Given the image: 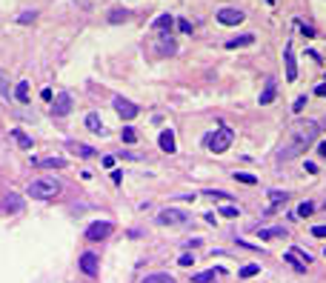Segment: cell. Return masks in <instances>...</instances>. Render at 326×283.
<instances>
[{
  "instance_id": "1",
  "label": "cell",
  "mask_w": 326,
  "mask_h": 283,
  "mask_svg": "<svg viewBox=\"0 0 326 283\" xmlns=\"http://www.w3.org/2000/svg\"><path fill=\"white\" fill-rule=\"evenodd\" d=\"M318 132H320L318 120H297V123L292 126V132H289V138H286V143L281 146V152H278V160H292V158H297V155H304L306 149L315 143Z\"/></svg>"
},
{
  "instance_id": "2",
  "label": "cell",
  "mask_w": 326,
  "mask_h": 283,
  "mask_svg": "<svg viewBox=\"0 0 326 283\" xmlns=\"http://www.w3.org/2000/svg\"><path fill=\"white\" fill-rule=\"evenodd\" d=\"M58 192H60V181H55V177H37L26 186V195H32L35 200H49Z\"/></svg>"
},
{
  "instance_id": "3",
  "label": "cell",
  "mask_w": 326,
  "mask_h": 283,
  "mask_svg": "<svg viewBox=\"0 0 326 283\" xmlns=\"http://www.w3.org/2000/svg\"><path fill=\"white\" fill-rule=\"evenodd\" d=\"M232 140H235V129L232 126H220L217 132H212L209 138H206V146H209V152L220 155L232 146Z\"/></svg>"
},
{
  "instance_id": "4",
  "label": "cell",
  "mask_w": 326,
  "mask_h": 283,
  "mask_svg": "<svg viewBox=\"0 0 326 283\" xmlns=\"http://www.w3.org/2000/svg\"><path fill=\"white\" fill-rule=\"evenodd\" d=\"M115 232V226L109 223V220H94L92 226L86 229V240H92V243H97V240H106L109 235Z\"/></svg>"
},
{
  "instance_id": "5",
  "label": "cell",
  "mask_w": 326,
  "mask_h": 283,
  "mask_svg": "<svg viewBox=\"0 0 326 283\" xmlns=\"http://www.w3.org/2000/svg\"><path fill=\"white\" fill-rule=\"evenodd\" d=\"M112 106H115V112L120 117H123V120H135V117H138V106H135V103L132 100H126V97H115V100H112Z\"/></svg>"
},
{
  "instance_id": "6",
  "label": "cell",
  "mask_w": 326,
  "mask_h": 283,
  "mask_svg": "<svg viewBox=\"0 0 326 283\" xmlns=\"http://www.w3.org/2000/svg\"><path fill=\"white\" fill-rule=\"evenodd\" d=\"M69 112H72V94L60 92L58 97H55V103H52V115H55V117H66Z\"/></svg>"
},
{
  "instance_id": "7",
  "label": "cell",
  "mask_w": 326,
  "mask_h": 283,
  "mask_svg": "<svg viewBox=\"0 0 326 283\" xmlns=\"http://www.w3.org/2000/svg\"><path fill=\"white\" fill-rule=\"evenodd\" d=\"M158 223L160 226H183L186 223V215L181 209H163L158 215Z\"/></svg>"
},
{
  "instance_id": "8",
  "label": "cell",
  "mask_w": 326,
  "mask_h": 283,
  "mask_svg": "<svg viewBox=\"0 0 326 283\" xmlns=\"http://www.w3.org/2000/svg\"><path fill=\"white\" fill-rule=\"evenodd\" d=\"M0 206H3V212H9V215H20L23 212V197L17 195V192H6L3 200H0Z\"/></svg>"
},
{
  "instance_id": "9",
  "label": "cell",
  "mask_w": 326,
  "mask_h": 283,
  "mask_svg": "<svg viewBox=\"0 0 326 283\" xmlns=\"http://www.w3.org/2000/svg\"><path fill=\"white\" fill-rule=\"evenodd\" d=\"M243 12H238V9H220L217 12V23H223V26H238V23H243Z\"/></svg>"
},
{
  "instance_id": "10",
  "label": "cell",
  "mask_w": 326,
  "mask_h": 283,
  "mask_svg": "<svg viewBox=\"0 0 326 283\" xmlns=\"http://www.w3.org/2000/svg\"><path fill=\"white\" fill-rule=\"evenodd\" d=\"M283 63H286V80H297V63L292 43H286V49H283Z\"/></svg>"
},
{
  "instance_id": "11",
  "label": "cell",
  "mask_w": 326,
  "mask_h": 283,
  "mask_svg": "<svg viewBox=\"0 0 326 283\" xmlns=\"http://www.w3.org/2000/svg\"><path fill=\"white\" fill-rule=\"evenodd\" d=\"M275 92H278L275 78H266V83H263V92H261V97H258V103H261V106H269V103L275 100Z\"/></svg>"
},
{
  "instance_id": "12",
  "label": "cell",
  "mask_w": 326,
  "mask_h": 283,
  "mask_svg": "<svg viewBox=\"0 0 326 283\" xmlns=\"http://www.w3.org/2000/svg\"><path fill=\"white\" fill-rule=\"evenodd\" d=\"M80 272H83V275H89V277L97 275V258H94L92 252L80 254Z\"/></svg>"
},
{
  "instance_id": "13",
  "label": "cell",
  "mask_w": 326,
  "mask_h": 283,
  "mask_svg": "<svg viewBox=\"0 0 326 283\" xmlns=\"http://www.w3.org/2000/svg\"><path fill=\"white\" fill-rule=\"evenodd\" d=\"M158 143H160V149H163V152L166 155H172V152H178V146H174V135L172 132H160V138H158Z\"/></svg>"
},
{
  "instance_id": "14",
  "label": "cell",
  "mask_w": 326,
  "mask_h": 283,
  "mask_svg": "<svg viewBox=\"0 0 326 283\" xmlns=\"http://www.w3.org/2000/svg\"><path fill=\"white\" fill-rule=\"evenodd\" d=\"M86 129L89 132H94V135H103V120H101V115H97V112H89L86 115Z\"/></svg>"
},
{
  "instance_id": "15",
  "label": "cell",
  "mask_w": 326,
  "mask_h": 283,
  "mask_svg": "<svg viewBox=\"0 0 326 283\" xmlns=\"http://www.w3.org/2000/svg\"><path fill=\"white\" fill-rule=\"evenodd\" d=\"M35 166L40 169H66V160L63 158H40V160H32Z\"/></svg>"
},
{
  "instance_id": "16",
  "label": "cell",
  "mask_w": 326,
  "mask_h": 283,
  "mask_svg": "<svg viewBox=\"0 0 326 283\" xmlns=\"http://www.w3.org/2000/svg\"><path fill=\"white\" fill-rule=\"evenodd\" d=\"M252 43H255V35H240L226 40V49H243V46H252Z\"/></svg>"
},
{
  "instance_id": "17",
  "label": "cell",
  "mask_w": 326,
  "mask_h": 283,
  "mask_svg": "<svg viewBox=\"0 0 326 283\" xmlns=\"http://www.w3.org/2000/svg\"><path fill=\"white\" fill-rule=\"evenodd\" d=\"M172 15H160V17H155V20H152V29L155 32H169V29H172Z\"/></svg>"
},
{
  "instance_id": "18",
  "label": "cell",
  "mask_w": 326,
  "mask_h": 283,
  "mask_svg": "<svg viewBox=\"0 0 326 283\" xmlns=\"http://www.w3.org/2000/svg\"><path fill=\"white\" fill-rule=\"evenodd\" d=\"M15 97L20 103H29V80H17V86H15Z\"/></svg>"
},
{
  "instance_id": "19",
  "label": "cell",
  "mask_w": 326,
  "mask_h": 283,
  "mask_svg": "<svg viewBox=\"0 0 326 283\" xmlns=\"http://www.w3.org/2000/svg\"><path fill=\"white\" fill-rule=\"evenodd\" d=\"M258 235H261V240H269V238H286V229H281V226H272V229H258Z\"/></svg>"
},
{
  "instance_id": "20",
  "label": "cell",
  "mask_w": 326,
  "mask_h": 283,
  "mask_svg": "<svg viewBox=\"0 0 326 283\" xmlns=\"http://www.w3.org/2000/svg\"><path fill=\"white\" fill-rule=\"evenodd\" d=\"M217 275H220L217 269H209V272H200V275H195V277H192V283H215Z\"/></svg>"
},
{
  "instance_id": "21",
  "label": "cell",
  "mask_w": 326,
  "mask_h": 283,
  "mask_svg": "<svg viewBox=\"0 0 326 283\" xmlns=\"http://www.w3.org/2000/svg\"><path fill=\"white\" fill-rule=\"evenodd\" d=\"M143 283H174V277L166 275V272H155V275H146Z\"/></svg>"
},
{
  "instance_id": "22",
  "label": "cell",
  "mask_w": 326,
  "mask_h": 283,
  "mask_svg": "<svg viewBox=\"0 0 326 283\" xmlns=\"http://www.w3.org/2000/svg\"><path fill=\"white\" fill-rule=\"evenodd\" d=\"M126 20H129V12H126V9H112L109 23H126Z\"/></svg>"
},
{
  "instance_id": "23",
  "label": "cell",
  "mask_w": 326,
  "mask_h": 283,
  "mask_svg": "<svg viewBox=\"0 0 326 283\" xmlns=\"http://www.w3.org/2000/svg\"><path fill=\"white\" fill-rule=\"evenodd\" d=\"M12 135H15V140L23 146V149H32V138H29V135H23L20 129H12Z\"/></svg>"
},
{
  "instance_id": "24",
  "label": "cell",
  "mask_w": 326,
  "mask_h": 283,
  "mask_svg": "<svg viewBox=\"0 0 326 283\" xmlns=\"http://www.w3.org/2000/svg\"><path fill=\"white\" fill-rule=\"evenodd\" d=\"M12 94V89H9V74L0 69V97H9Z\"/></svg>"
},
{
  "instance_id": "25",
  "label": "cell",
  "mask_w": 326,
  "mask_h": 283,
  "mask_svg": "<svg viewBox=\"0 0 326 283\" xmlns=\"http://www.w3.org/2000/svg\"><path fill=\"white\" fill-rule=\"evenodd\" d=\"M312 212H315V203H309V200H306V203L297 206V218H309Z\"/></svg>"
},
{
  "instance_id": "26",
  "label": "cell",
  "mask_w": 326,
  "mask_h": 283,
  "mask_svg": "<svg viewBox=\"0 0 326 283\" xmlns=\"http://www.w3.org/2000/svg\"><path fill=\"white\" fill-rule=\"evenodd\" d=\"M258 272H261V266H258V263H249V266L240 269V277H255Z\"/></svg>"
},
{
  "instance_id": "27",
  "label": "cell",
  "mask_w": 326,
  "mask_h": 283,
  "mask_svg": "<svg viewBox=\"0 0 326 283\" xmlns=\"http://www.w3.org/2000/svg\"><path fill=\"white\" fill-rule=\"evenodd\" d=\"M235 181H240V183H249V186H255V183H258V177H255V174H246V172H235Z\"/></svg>"
},
{
  "instance_id": "28",
  "label": "cell",
  "mask_w": 326,
  "mask_h": 283,
  "mask_svg": "<svg viewBox=\"0 0 326 283\" xmlns=\"http://www.w3.org/2000/svg\"><path fill=\"white\" fill-rule=\"evenodd\" d=\"M269 197H272V206L286 203V200H289V195H286V192H269Z\"/></svg>"
},
{
  "instance_id": "29",
  "label": "cell",
  "mask_w": 326,
  "mask_h": 283,
  "mask_svg": "<svg viewBox=\"0 0 326 283\" xmlns=\"http://www.w3.org/2000/svg\"><path fill=\"white\" fill-rule=\"evenodd\" d=\"M35 17H37V12H35V9H26L23 15H17V23H32Z\"/></svg>"
},
{
  "instance_id": "30",
  "label": "cell",
  "mask_w": 326,
  "mask_h": 283,
  "mask_svg": "<svg viewBox=\"0 0 326 283\" xmlns=\"http://www.w3.org/2000/svg\"><path fill=\"white\" fill-rule=\"evenodd\" d=\"M120 138H123L126 143H135V140H138V135H135V129H129V126H126V129L120 132Z\"/></svg>"
},
{
  "instance_id": "31",
  "label": "cell",
  "mask_w": 326,
  "mask_h": 283,
  "mask_svg": "<svg viewBox=\"0 0 326 283\" xmlns=\"http://www.w3.org/2000/svg\"><path fill=\"white\" fill-rule=\"evenodd\" d=\"M220 215H223V218H238L240 212L235 209V206H220Z\"/></svg>"
},
{
  "instance_id": "32",
  "label": "cell",
  "mask_w": 326,
  "mask_h": 283,
  "mask_svg": "<svg viewBox=\"0 0 326 283\" xmlns=\"http://www.w3.org/2000/svg\"><path fill=\"white\" fill-rule=\"evenodd\" d=\"M74 152H78L80 155V158H92V146H74Z\"/></svg>"
},
{
  "instance_id": "33",
  "label": "cell",
  "mask_w": 326,
  "mask_h": 283,
  "mask_svg": "<svg viewBox=\"0 0 326 283\" xmlns=\"http://www.w3.org/2000/svg\"><path fill=\"white\" fill-rule=\"evenodd\" d=\"M178 29H181L183 35H192V23H189V20H178Z\"/></svg>"
},
{
  "instance_id": "34",
  "label": "cell",
  "mask_w": 326,
  "mask_h": 283,
  "mask_svg": "<svg viewBox=\"0 0 326 283\" xmlns=\"http://www.w3.org/2000/svg\"><path fill=\"white\" fill-rule=\"evenodd\" d=\"M304 106H306V94H300V97L295 100V106H292V109H295V112H304Z\"/></svg>"
},
{
  "instance_id": "35",
  "label": "cell",
  "mask_w": 326,
  "mask_h": 283,
  "mask_svg": "<svg viewBox=\"0 0 326 283\" xmlns=\"http://www.w3.org/2000/svg\"><path fill=\"white\" fill-rule=\"evenodd\" d=\"M181 266H192V263H195V258H192V254H181Z\"/></svg>"
},
{
  "instance_id": "36",
  "label": "cell",
  "mask_w": 326,
  "mask_h": 283,
  "mask_svg": "<svg viewBox=\"0 0 326 283\" xmlns=\"http://www.w3.org/2000/svg\"><path fill=\"white\" fill-rule=\"evenodd\" d=\"M300 32H304V37H315V29L306 26V23H300Z\"/></svg>"
},
{
  "instance_id": "37",
  "label": "cell",
  "mask_w": 326,
  "mask_h": 283,
  "mask_svg": "<svg viewBox=\"0 0 326 283\" xmlns=\"http://www.w3.org/2000/svg\"><path fill=\"white\" fill-rule=\"evenodd\" d=\"M312 235H315V238H326V226H315V229H312Z\"/></svg>"
},
{
  "instance_id": "38",
  "label": "cell",
  "mask_w": 326,
  "mask_h": 283,
  "mask_svg": "<svg viewBox=\"0 0 326 283\" xmlns=\"http://www.w3.org/2000/svg\"><path fill=\"white\" fill-rule=\"evenodd\" d=\"M206 195L217 197V200H229V195H226V192H206Z\"/></svg>"
},
{
  "instance_id": "39",
  "label": "cell",
  "mask_w": 326,
  "mask_h": 283,
  "mask_svg": "<svg viewBox=\"0 0 326 283\" xmlns=\"http://www.w3.org/2000/svg\"><path fill=\"white\" fill-rule=\"evenodd\" d=\"M315 94H318V97H326V83H320V86L315 89Z\"/></svg>"
},
{
  "instance_id": "40",
  "label": "cell",
  "mask_w": 326,
  "mask_h": 283,
  "mask_svg": "<svg viewBox=\"0 0 326 283\" xmlns=\"http://www.w3.org/2000/svg\"><path fill=\"white\" fill-rule=\"evenodd\" d=\"M318 155H320V158H326V140H323V143H318Z\"/></svg>"
},
{
  "instance_id": "41",
  "label": "cell",
  "mask_w": 326,
  "mask_h": 283,
  "mask_svg": "<svg viewBox=\"0 0 326 283\" xmlns=\"http://www.w3.org/2000/svg\"><path fill=\"white\" fill-rule=\"evenodd\" d=\"M323 254H326V252H323Z\"/></svg>"
}]
</instances>
